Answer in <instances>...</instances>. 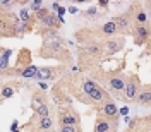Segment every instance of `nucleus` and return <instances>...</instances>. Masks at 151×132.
Returning a JSON list of instances; mask_svg holds the SVG:
<instances>
[{
    "label": "nucleus",
    "mask_w": 151,
    "mask_h": 132,
    "mask_svg": "<svg viewBox=\"0 0 151 132\" xmlns=\"http://www.w3.org/2000/svg\"><path fill=\"white\" fill-rule=\"evenodd\" d=\"M127 53L129 52L125 50V55L122 57L120 65L117 67V69L106 70V69H103V65H100L88 74L94 82H98L101 88H105L108 93L112 94L113 100H120V101H122L124 88H125V81H127V72L124 70L125 64H127Z\"/></svg>",
    "instance_id": "f257e3e1"
},
{
    "label": "nucleus",
    "mask_w": 151,
    "mask_h": 132,
    "mask_svg": "<svg viewBox=\"0 0 151 132\" xmlns=\"http://www.w3.org/2000/svg\"><path fill=\"white\" fill-rule=\"evenodd\" d=\"M74 41L77 43V47H84V45H91V43H105L110 38L119 36L117 26L110 21L106 22H94V24H86L81 28L74 29L72 33Z\"/></svg>",
    "instance_id": "f03ea898"
},
{
    "label": "nucleus",
    "mask_w": 151,
    "mask_h": 132,
    "mask_svg": "<svg viewBox=\"0 0 151 132\" xmlns=\"http://www.w3.org/2000/svg\"><path fill=\"white\" fill-rule=\"evenodd\" d=\"M105 64V48L103 43H91L76 48V65L83 74H89L93 69Z\"/></svg>",
    "instance_id": "7ed1b4c3"
},
{
    "label": "nucleus",
    "mask_w": 151,
    "mask_h": 132,
    "mask_svg": "<svg viewBox=\"0 0 151 132\" xmlns=\"http://www.w3.org/2000/svg\"><path fill=\"white\" fill-rule=\"evenodd\" d=\"M38 58H45V60H57L58 64H72L74 53L67 48V41L64 36L50 39V41H41V47L36 52Z\"/></svg>",
    "instance_id": "20e7f679"
},
{
    "label": "nucleus",
    "mask_w": 151,
    "mask_h": 132,
    "mask_svg": "<svg viewBox=\"0 0 151 132\" xmlns=\"http://www.w3.org/2000/svg\"><path fill=\"white\" fill-rule=\"evenodd\" d=\"M26 28L16 12H0V36L2 38H24Z\"/></svg>",
    "instance_id": "39448f33"
},
{
    "label": "nucleus",
    "mask_w": 151,
    "mask_h": 132,
    "mask_svg": "<svg viewBox=\"0 0 151 132\" xmlns=\"http://www.w3.org/2000/svg\"><path fill=\"white\" fill-rule=\"evenodd\" d=\"M70 74V65L69 64H57V65H43L40 67L38 75L35 81H60L62 77Z\"/></svg>",
    "instance_id": "423d86ee"
},
{
    "label": "nucleus",
    "mask_w": 151,
    "mask_h": 132,
    "mask_svg": "<svg viewBox=\"0 0 151 132\" xmlns=\"http://www.w3.org/2000/svg\"><path fill=\"white\" fill-rule=\"evenodd\" d=\"M57 127H69V125H81V113L74 106H58L57 105Z\"/></svg>",
    "instance_id": "0eeeda50"
},
{
    "label": "nucleus",
    "mask_w": 151,
    "mask_h": 132,
    "mask_svg": "<svg viewBox=\"0 0 151 132\" xmlns=\"http://www.w3.org/2000/svg\"><path fill=\"white\" fill-rule=\"evenodd\" d=\"M119 123H120V115H105V113H96L94 118L93 132H119Z\"/></svg>",
    "instance_id": "6e6552de"
},
{
    "label": "nucleus",
    "mask_w": 151,
    "mask_h": 132,
    "mask_svg": "<svg viewBox=\"0 0 151 132\" xmlns=\"http://www.w3.org/2000/svg\"><path fill=\"white\" fill-rule=\"evenodd\" d=\"M141 86H142V81L137 72H127V81H125L124 96H122L124 103H134V100H136V96L139 93Z\"/></svg>",
    "instance_id": "1a4fd4ad"
},
{
    "label": "nucleus",
    "mask_w": 151,
    "mask_h": 132,
    "mask_svg": "<svg viewBox=\"0 0 151 132\" xmlns=\"http://www.w3.org/2000/svg\"><path fill=\"white\" fill-rule=\"evenodd\" d=\"M112 22L117 26V31H119V36H131L132 33V28H134V19H132L131 12L125 9L124 12H120V14H117V16H113L112 17Z\"/></svg>",
    "instance_id": "9d476101"
},
{
    "label": "nucleus",
    "mask_w": 151,
    "mask_h": 132,
    "mask_svg": "<svg viewBox=\"0 0 151 132\" xmlns=\"http://www.w3.org/2000/svg\"><path fill=\"white\" fill-rule=\"evenodd\" d=\"M131 38H132V43L136 47H142L148 43V39L151 38V22L146 21V22H136L134 28H132V33H131Z\"/></svg>",
    "instance_id": "9b49d317"
},
{
    "label": "nucleus",
    "mask_w": 151,
    "mask_h": 132,
    "mask_svg": "<svg viewBox=\"0 0 151 132\" xmlns=\"http://www.w3.org/2000/svg\"><path fill=\"white\" fill-rule=\"evenodd\" d=\"M26 86H29V84L26 81H22V79H9V81H5L2 84V89H0V103L7 101L9 98H12L14 94L19 93Z\"/></svg>",
    "instance_id": "f8f14e48"
},
{
    "label": "nucleus",
    "mask_w": 151,
    "mask_h": 132,
    "mask_svg": "<svg viewBox=\"0 0 151 132\" xmlns=\"http://www.w3.org/2000/svg\"><path fill=\"white\" fill-rule=\"evenodd\" d=\"M125 45H127V38H124V36H115V38L106 39L103 43L105 62H106V60H112L117 53H120L122 50H125Z\"/></svg>",
    "instance_id": "ddd939ff"
},
{
    "label": "nucleus",
    "mask_w": 151,
    "mask_h": 132,
    "mask_svg": "<svg viewBox=\"0 0 151 132\" xmlns=\"http://www.w3.org/2000/svg\"><path fill=\"white\" fill-rule=\"evenodd\" d=\"M125 132H151V113L144 115V117H132L127 120V127Z\"/></svg>",
    "instance_id": "4468645a"
},
{
    "label": "nucleus",
    "mask_w": 151,
    "mask_h": 132,
    "mask_svg": "<svg viewBox=\"0 0 151 132\" xmlns=\"http://www.w3.org/2000/svg\"><path fill=\"white\" fill-rule=\"evenodd\" d=\"M48 105H50V98L45 93V89H41V88L33 89V93H31V105H29L33 113L38 112L41 106H48Z\"/></svg>",
    "instance_id": "2eb2a0df"
},
{
    "label": "nucleus",
    "mask_w": 151,
    "mask_h": 132,
    "mask_svg": "<svg viewBox=\"0 0 151 132\" xmlns=\"http://www.w3.org/2000/svg\"><path fill=\"white\" fill-rule=\"evenodd\" d=\"M134 105L142 106V108H150L151 106V82H142L139 93L134 100Z\"/></svg>",
    "instance_id": "dca6fc26"
},
{
    "label": "nucleus",
    "mask_w": 151,
    "mask_h": 132,
    "mask_svg": "<svg viewBox=\"0 0 151 132\" xmlns=\"http://www.w3.org/2000/svg\"><path fill=\"white\" fill-rule=\"evenodd\" d=\"M38 26H41V28H48V29H57V31H60V28L64 26V19L60 17L58 14L55 12H50L47 17H43L40 22H38Z\"/></svg>",
    "instance_id": "f3484780"
},
{
    "label": "nucleus",
    "mask_w": 151,
    "mask_h": 132,
    "mask_svg": "<svg viewBox=\"0 0 151 132\" xmlns=\"http://www.w3.org/2000/svg\"><path fill=\"white\" fill-rule=\"evenodd\" d=\"M105 12H100L98 10V5L96 7H89V9L79 12V17H84V19H89V21H98V19L103 16Z\"/></svg>",
    "instance_id": "a211bd4d"
},
{
    "label": "nucleus",
    "mask_w": 151,
    "mask_h": 132,
    "mask_svg": "<svg viewBox=\"0 0 151 132\" xmlns=\"http://www.w3.org/2000/svg\"><path fill=\"white\" fill-rule=\"evenodd\" d=\"M10 55H12V52H10L9 48H2V58H0V69L2 70H7L10 67V64H9Z\"/></svg>",
    "instance_id": "6ab92c4d"
},
{
    "label": "nucleus",
    "mask_w": 151,
    "mask_h": 132,
    "mask_svg": "<svg viewBox=\"0 0 151 132\" xmlns=\"http://www.w3.org/2000/svg\"><path fill=\"white\" fill-rule=\"evenodd\" d=\"M16 7H19V2H14V0H4V2H0V12H14Z\"/></svg>",
    "instance_id": "aec40b11"
},
{
    "label": "nucleus",
    "mask_w": 151,
    "mask_h": 132,
    "mask_svg": "<svg viewBox=\"0 0 151 132\" xmlns=\"http://www.w3.org/2000/svg\"><path fill=\"white\" fill-rule=\"evenodd\" d=\"M55 132H83L81 125H69V127H57Z\"/></svg>",
    "instance_id": "412c9836"
},
{
    "label": "nucleus",
    "mask_w": 151,
    "mask_h": 132,
    "mask_svg": "<svg viewBox=\"0 0 151 132\" xmlns=\"http://www.w3.org/2000/svg\"><path fill=\"white\" fill-rule=\"evenodd\" d=\"M50 12H52V9H50V7H47V5H43V7H41V9L38 10L36 14H35V17H36V19H38V22H40V21H41L43 17H47Z\"/></svg>",
    "instance_id": "4be33fe9"
},
{
    "label": "nucleus",
    "mask_w": 151,
    "mask_h": 132,
    "mask_svg": "<svg viewBox=\"0 0 151 132\" xmlns=\"http://www.w3.org/2000/svg\"><path fill=\"white\" fill-rule=\"evenodd\" d=\"M41 7H43V2H40V0H36V2H29V5H28V9L31 10L33 14H36Z\"/></svg>",
    "instance_id": "5701e85b"
},
{
    "label": "nucleus",
    "mask_w": 151,
    "mask_h": 132,
    "mask_svg": "<svg viewBox=\"0 0 151 132\" xmlns=\"http://www.w3.org/2000/svg\"><path fill=\"white\" fill-rule=\"evenodd\" d=\"M144 57H151V38L148 39V43L144 45V50L139 53V58H144Z\"/></svg>",
    "instance_id": "b1692460"
},
{
    "label": "nucleus",
    "mask_w": 151,
    "mask_h": 132,
    "mask_svg": "<svg viewBox=\"0 0 151 132\" xmlns=\"http://www.w3.org/2000/svg\"><path fill=\"white\" fill-rule=\"evenodd\" d=\"M108 7H110V2H106V0H100V2H98V9H103L105 12H106Z\"/></svg>",
    "instance_id": "393cba45"
},
{
    "label": "nucleus",
    "mask_w": 151,
    "mask_h": 132,
    "mask_svg": "<svg viewBox=\"0 0 151 132\" xmlns=\"http://www.w3.org/2000/svg\"><path fill=\"white\" fill-rule=\"evenodd\" d=\"M142 5H144L146 14H148V19H150V22H151V2H142Z\"/></svg>",
    "instance_id": "a878e982"
},
{
    "label": "nucleus",
    "mask_w": 151,
    "mask_h": 132,
    "mask_svg": "<svg viewBox=\"0 0 151 132\" xmlns=\"http://www.w3.org/2000/svg\"><path fill=\"white\" fill-rule=\"evenodd\" d=\"M19 127H21V125H19V122L16 120V122H12V125H10V131L14 132V131H17Z\"/></svg>",
    "instance_id": "bb28decb"
},
{
    "label": "nucleus",
    "mask_w": 151,
    "mask_h": 132,
    "mask_svg": "<svg viewBox=\"0 0 151 132\" xmlns=\"http://www.w3.org/2000/svg\"><path fill=\"white\" fill-rule=\"evenodd\" d=\"M69 12H72V14H76V12H77V9H76V7H70V9H69Z\"/></svg>",
    "instance_id": "cd10ccee"
},
{
    "label": "nucleus",
    "mask_w": 151,
    "mask_h": 132,
    "mask_svg": "<svg viewBox=\"0 0 151 132\" xmlns=\"http://www.w3.org/2000/svg\"><path fill=\"white\" fill-rule=\"evenodd\" d=\"M150 70H151V69H150Z\"/></svg>",
    "instance_id": "c85d7f7f"
}]
</instances>
